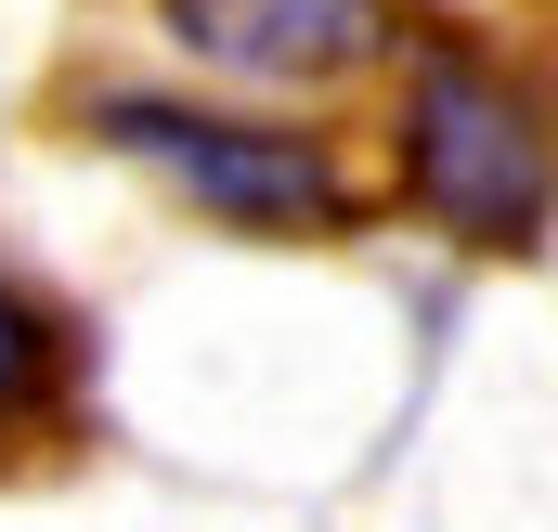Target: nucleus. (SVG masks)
I'll list each match as a JSON object with an SVG mask.
<instances>
[{
	"label": "nucleus",
	"mask_w": 558,
	"mask_h": 532,
	"mask_svg": "<svg viewBox=\"0 0 558 532\" xmlns=\"http://www.w3.org/2000/svg\"><path fill=\"white\" fill-rule=\"evenodd\" d=\"M403 195L454 247H520L558 208V118L520 65H494L481 39L416 26L403 52Z\"/></svg>",
	"instance_id": "1"
},
{
	"label": "nucleus",
	"mask_w": 558,
	"mask_h": 532,
	"mask_svg": "<svg viewBox=\"0 0 558 532\" xmlns=\"http://www.w3.org/2000/svg\"><path fill=\"white\" fill-rule=\"evenodd\" d=\"M92 143L131 156V169H156L221 234H351V169L312 131L221 118V105H169V92H105L92 105Z\"/></svg>",
	"instance_id": "2"
},
{
	"label": "nucleus",
	"mask_w": 558,
	"mask_h": 532,
	"mask_svg": "<svg viewBox=\"0 0 558 532\" xmlns=\"http://www.w3.org/2000/svg\"><path fill=\"white\" fill-rule=\"evenodd\" d=\"M169 52L234 92H351L403 52L390 0H156Z\"/></svg>",
	"instance_id": "3"
},
{
	"label": "nucleus",
	"mask_w": 558,
	"mask_h": 532,
	"mask_svg": "<svg viewBox=\"0 0 558 532\" xmlns=\"http://www.w3.org/2000/svg\"><path fill=\"white\" fill-rule=\"evenodd\" d=\"M52 377H65V325H52V312H39V299L0 273V442H13V428L52 402Z\"/></svg>",
	"instance_id": "4"
}]
</instances>
